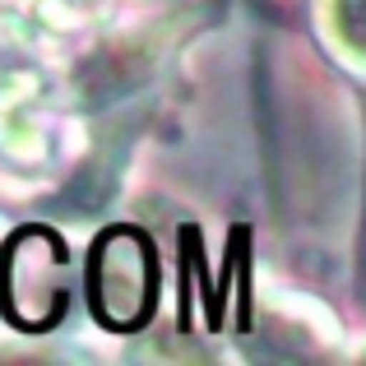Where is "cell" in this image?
Instances as JSON below:
<instances>
[{"label":"cell","mask_w":366,"mask_h":366,"mask_svg":"<svg viewBox=\"0 0 366 366\" xmlns=\"http://www.w3.org/2000/svg\"><path fill=\"white\" fill-rule=\"evenodd\" d=\"M74 259L51 227H24L0 255V306L19 330H51L70 297Z\"/></svg>","instance_id":"obj_1"},{"label":"cell","mask_w":366,"mask_h":366,"mask_svg":"<svg viewBox=\"0 0 366 366\" xmlns=\"http://www.w3.org/2000/svg\"><path fill=\"white\" fill-rule=\"evenodd\" d=\"M89 302L107 330H139L158 302V259L139 227H112L89 255Z\"/></svg>","instance_id":"obj_2"}]
</instances>
